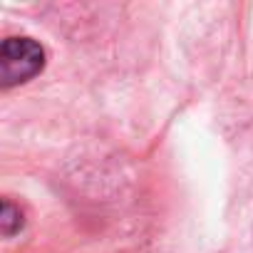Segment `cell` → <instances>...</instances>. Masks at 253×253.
<instances>
[{"label":"cell","mask_w":253,"mask_h":253,"mask_svg":"<svg viewBox=\"0 0 253 253\" xmlns=\"http://www.w3.org/2000/svg\"><path fill=\"white\" fill-rule=\"evenodd\" d=\"M45 67V50L30 38H8L0 47V84L5 89L33 80Z\"/></svg>","instance_id":"1"},{"label":"cell","mask_w":253,"mask_h":253,"mask_svg":"<svg viewBox=\"0 0 253 253\" xmlns=\"http://www.w3.org/2000/svg\"><path fill=\"white\" fill-rule=\"evenodd\" d=\"M0 226H3V236H13V233H15V231H20V226H23V213H20V209H18L10 199H5V201H3Z\"/></svg>","instance_id":"2"}]
</instances>
